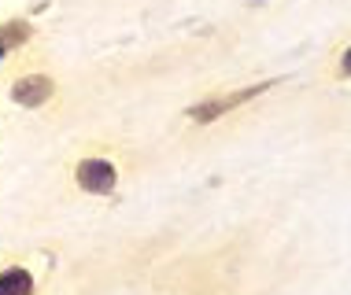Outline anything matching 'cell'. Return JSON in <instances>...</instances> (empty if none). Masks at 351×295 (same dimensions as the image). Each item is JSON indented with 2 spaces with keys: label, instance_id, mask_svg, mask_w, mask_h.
Instances as JSON below:
<instances>
[{
  "label": "cell",
  "instance_id": "6da1fadb",
  "mask_svg": "<svg viewBox=\"0 0 351 295\" xmlns=\"http://www.w3.org/2000/svg\"><path fill=\"white\" fill-rule=\"evenodd\" d=\"M78 181H82L85 192H111V185H115V170H111V163L89 159V163L78 166Z\"/></svg>",
  "mask_w": 351,
  "mask_h": 295
},
{
  "label": "cell",
  "instance_id": "7a4b0ae2",
  "mask_svg": "<svg viewBox=\"0 0 351 295\" xmlns=\"http://www.w3.org/2000/svg\"><path fill=\"white\" fill-rule=\"evenodd\" d=\"M49 92H52V81H45V78H23V81H15L12 97L19 103H45V100H49Z\"/></svg>",
  "mask_w": 351,
  "mask_h": 295
},
{
  "label": "cell",
  "instance_id": "3957f363",
  "mask_svg": "<svg viewBox=\"0 0 351 295\" xmlns=\"http://www.w3.org/2000/svg\"><path fill=\"white\" fill-rule=\"evenodd\" d=\"M34 284H30V273L26 270H8L0 273V295H30Z\"/></svg>",
  "mask_w": 351,
  "mask_h": 295
},
{
  "label": "cell",
  "instance_id": "277c9868",
  "mask_svg": "<svg viewBox=\"0 0 351 295\" xmlns=\"http://www.w3.org/2000/svg\"><path fill=\"white\" fill-rule=\"evenodd\" d=\"M0 55H4V41H0Z\"/></svg>",
  "mask_w": 351,
  "mask_h": 295
}]
</instances>
